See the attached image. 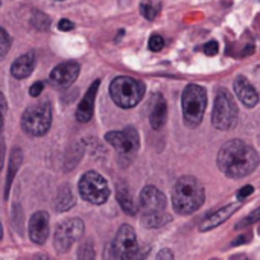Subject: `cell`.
<instances>
[{"label":"cell","mask_w":260,"mask_h":260,"mask_svg":"<svg viewBox=\"0 0 260 260\" xmlns=\"http://www.w3.org/2000/svg\"><path fill=\"white\" fill-rule=\"evenodd\" d=\"M218 168L230 178H244L259 165V154L242 140L227 142L218 154Z\"/></svg>","instance_id":"6da1fadb"},{"label":"cell","mask_w":260,"mask_h":260,"mask_svg":"<svg viewBox=\"0 0 260 260\" xmlns=\"http://www.w3.org/2000/svg\"><path fill=\"white\" fill-rule=\"evenodd\" d=\"M204 187L195 177H181L172 192V207L178 215L195 213L204 204Z\"/></svg>","instance_id":"7a4b0ae2"},{"label":"cell","mask_w":260,"mask_h":260,"mask_svg":"<svg viewBox=\"0 0 260 260\" xmlns=\"http://www.w3.org/2000/svg\"><path fill=\"white\" fill-rule=\"evenodd\" d=\"M145 84L129 76H117L110 84V96L120 108L136 107L145 96Z\"/></svg>","instance_id":"3957f363"},{"label":"cell","mask_w":260,"mask_h":260,"mask_svg":"<svg viewBox=\"0 0 260 260\" xmlns=\"http://www.w3.org/2000/svg\"><path fill=\"white\" fill-rule=\"evenodd\" d=\"M183 117L187 126L195 128L203 122L207 108V91L198 84H189L181 98Z\"/></svg>","instance_id":"277c9868"},{"label":"cell","mask_w":260,"mask_h":260,"mask_svg":"<svg viewBox=\"0 0 260 260\" xmlns=\"http://www.w3.org/2000/svg\"><path fill=\"white\" fill-rule=\"evenodd\" d=\"M238 119V107L235 99L232 98L230 91L225 88H219L216 91V99H215V107H213V114H212V122L216 129L227 131L235 126Z\"/></svg>","instance_id":"5b68a950"},{"label":"cell","mask_w":260,"mask_h":260,"mask_svg":"<svg viewBox=\"0 0 260 260\" xmlns=\"http://www.w3.org/2000/svg\"><path fill=\"white\" fill-rule=\"evenodd\" d=\"M52 123V110L49 104H38L29 107L21 116V128L32 137L44 136Z\"/></svg>","instance_id":"8992f818"},{"label":"cell","mask_w":260,"mask_h":260,"mask_svg":"<svg viewBox=\"0 0 260 260\" xmlns=\"http://www.w3.org/2000/svg\"><path fill=\"white\" fill-rule=\"evenodd\" d=\"M78 189L82 200L94 206L104 204L110 197V187L107 180L94 171H88L81 177Z\"/></svg>","instance_id":"52a82bcc"},{"label":"cell","mask_w":260,"mask_h":260,"mask_svg":"<svg viewBox=\"0 0 260 260\" xmlns=\"http://www.w3.org/2000/svg\"><path fill=\"white\" fill-rule=\"evenodd\" d=\"M84 235V222L79 218H72L67 219L66 222L59 224L55 238H53V245L55 250L59 253H66L70 250V247Z\"/></svg>","instance_id":"ba28073f"},{"label":"cell","mask_w":260,"mask_h":260,"mask_svg":"<svg viewBox=\"0 0 260 260\" xmlns=\"http://www.w3.org/2000/svg\"><path fill=\"white\" fill-rule=\"evenodd\" d=\"M139 253L136 232L129 225H122L113 242V254L116 260H133Z\"/></svg>","instance_id":"9c48e42d"},{"label":"cell","mask_w":260,"mask_h":260,"mask_svg":"<svg viewBox=\"0 0 260 260\" xmlns=\"http://www.w3.org/2000/svg\"><path fill=\"white\" fill-rule=\"evenodd\" d=\"M105 140L122 154L136 152L140 146L139 134L133 126H128L123 131H110L105 134Z\"/></svg>","instance_id":"30bf717a"},{"label":"cell","mask_w":260,"mask_h":260,"mask_svg":"<svg viewBox=\"0 0 260 260\" xmlns=\"http://www.w3.org/2000/svg\"><path fill=\"white\" fill-rule=\"evenodd\" d=\"M140 210L143 215H155V213H165L168 200L161 190H158L154 186L143 187L140 193Z\"/></svg>","instance_id":"8fae6325"},{"label":"cell","mask_w":260,"mask_h":260,"mask_svg":"<svg viewBox=\"0 0 260 260\" xmlns=\"http://www.w3.org/2000/svg\"><path fill=\"white\" fill-rule=\"evenodd\" d=\"M79 75V64L76 61H66L58 64L50 73V82L55 87H69L72 85Z\"/></svg>","instance_id":"7c38bea8"},{"label":"cell","mask_w":260,"mask_h":260,"mask_svg":"<svg viewBox=\"0 0 260 260\" xmlns=\"http://www.w3.org/2000/svg\"><path fill=\"white\" fill-rule=\"evenodd\" d=\"M49 215L46 212H37L29 219V238L34 244L43 245L49 238Z\"/></svg>","instance_id":"4fadbf2b"},{"label":"cell","mask_w":260,"mask_h":260,"mask_svg":"<svg viewBox=\"0 0 260 260\" xmlns=\"http://www.w3.org/2000/svg\"><path fill=\"white\" fill-rule=\"evenodd\" d=\"M99 90V81H94L90 88L87 90L85 96L82 98V101L79 102L78 108H76V119L78 122H88L93 117V110H94V99Z\"/></svg>","instance_id":"5bb4252c"},{"label":"cell","mask_w":260,"mask_h":260,"mask_svg":"<svg viewBox=\"0 0 260 260\" xmlns=\"http://www.w3.org/2000/svg\"><path fill=\"white\" fill-rule=\"evenodd\" d=\"M235 91H236L238 98L242 101V104L248 108L256 107V104L259 102L257 90L253 87V84L245 76H238L235 79Z\"/></svg>","instance_id":"9a60e30c"},{"label":"cell","mask_w":260,"mask_h":260,"mask_svg":"<svg viewBox=\"0 0 260 260\" xmlns=\"http://www.w3.org/2000/svg\"><path fill=\"white\" fill-rule=\"evenodd\" d=\"M168 116V107L166 101L161 94H154L149 102V123L154 129H160Z\"/></svg>","instance_id":"2e32d148"},{"label":"cell","mask_w":260,"mask_h":260,"mask_svg":"<svg viewBox=\"0 0 260 260\" xmlns=\"http://www.w3.org/2000/svg\"><path fill=\"white\" fill-rule=\"evenodd\" d=\"M239 207H241V204H229V206H225V207H222V209L213 212L210 216H207V218L201 222L200 230H201V232H209V230L216 229L218 225H221L222 222H225V221H227Z\"/></svg>","instance_id":"e0dca14e"},{"label":"cell","mask_w":260,"mask_h":260,"mask_svg":"<svg viewBox=\"0 0 260 260\" xmlns=\"http://www.w3.org/2000/svg\"><path fill=\"white\" fill-rule=\"evenodd\" d=\"M34 67H35V53L27 52L14 61V64L11 66V73L17 79H24L32 73Z\"/></svg>","instance_id":"ac0fdd59"},{"label":"cell","mask_w":260,"mask_h":260,"mask_svg":"<svg viewBox=\"0 0 260 260\" xmlns=\"http://www.w3.org/2000/svg\"><path fill=\"white\" fill-rule=\"evenodd\" d=\"M75 204H76L75 195L72 193L70 187H69V186L59 187L58 195H56V201H55V209H56L58 212H67V210H70Z\"/></svg>","instance_id":"d6986e66"},{"label":"cell","mask_w":260,"mask_h":260,"mask_svg":"<svg viewBox=\"0 0 260 260\" xmlns=\"http://www.w3.org/2000/svg\"><path fill=\"white\" fill-rule=\"evenodd\" d=\"M117 201H119V206L122 207V210L126 215H136L137 213V204H136L133 195L129 193V190L125 186L117 187Z\"/></svg>","instance_id":"ffe728a7"},{"label":"cell","mask_w":260,"mask_h":260,"mask_svg":"<svg viewBox=\"0 0 260 260\" xmlns=\"http://www.w3.org/2000/svg\"><path fill=\"white\" fill-rule=\"evenodd\" d=\"M172 221V216L169 213H155V215H143L142 216V224L148 229H158L166 225L168 222Z\"/></svg>","instance_id":"44dd1931"},{"label":"cell","mask_w":260,"mask_h":260,"mask_svg":"<svg viewBox=\"0 0 260 260\" xmlns=\"http://www.w3.org/2000/svg\"><path fill=\"white\" fill-rule=\"evenodd\" d=\"M20 163H21V152H20V149H15V151L12 152L11 161H9V171H8L6 187H5V200H8V193H9L11 184H12V181H14L15 172H17V169L20 168Z\"/></svg>","instance_id":"7402d4cb"},{"label":"cell","mask_w":260,"mask_h":260,"mask_svg":"<svg viewBox=\"0 0 260 260\" xmlns=\"http://www.w3.org/2000/svg\"><path fill=\"white\" fill-rule=\"evenodd\" d=\"M140 12L145 18L148 20H154L158 14V8L151 2V0H142L140 3Z\"/></svg>","instance_id":"603a6c76"},{"label":"cell","mask_w":260,"mask_h":260,"mask_svg":"<svg viewBox=\"0 0 260 260\" xmlns=\"http://www.w3.org/2000/svg\"><path fill=\"white\" fill-rule=\"evenodd\" d=\"M78 260H94V247L91 241L82 244L78 250Z\"/></svg>","instance_id":"cb8c5ba5"},{"label":"cell","mask_w":260,"mask_h":260,"mask_svg":"<svg viewBox=\"0 0 260 260\" xmlns=\"http://www.w3.org/2000/svg\"><path fill=\"white\" fill-rule=\"evenodd\" d=\"M49 23H50L49 17H47L46 14L40 12V11H37V12L34 14V17H32V24H34V27H37V29H40V30H46V29L49 27Z\"/></svg>","instance_id":"d4e9b609"},{"label":"cell","mask_w":260,"mask_h":260,"mask_svg":"<svg viewBox=\"0 0 260 260\" xmlns=\"http://www.w3.org/2000/svg\"><path fill=\"white\" fill-rule=\"evenodd\" d=\"M260 221V207L259 209H256L254 212H251L245 219H242L238 225H236V229H242V227H248V225H251V224H256V222H259Z\"/></svg>","instance_id":"484cf974"},{"label":"cell","mask_w":260,"mask_h":260,"mask_svg":"<svg viewBox=\"0 0 260 260\" xmlns=\"http://www.w3.org/2000/svg\"><path fill=\"white\" fill-rule=\"evenodd\" d=\"M163 47H165V40H163V37L154 34V35L149 38V49L154 50V52H158V50H161Z\"/></svg>","instance_id":"4316f807"},{"label":"cell","mask_w":260,"mask_h":260,"mask_svg":"<svg viewBox=\"0 0 260 260\" xmlns=\"http://www.w3.org/2000/svg\"><path fill=\"white\" fill-rule=\"evenodd\" d=\"M0 41H2V52H0V56L3 58V56L6 55L8 49H9V44H11L9 35H8V32H6L3 27L0 29Z\"/></svg>","instance_id":"83f0119b"},{"label":"cell","mask_w":260,"mask_h":260,"mask_svg":"<svg viewBox=\"0 0 260 260\" xmlns=\"http://www.w3.org/2000/svg\"><path fill=\"white\" fill-rule=\"evenodd\" d=\"M253 192H254V187L248 184V186H244V187L238 192V195H236V197H238V200H241V201H242V200L248 198Z\"/></svg>","instance_id":"f1b7e54d"},{"label":"cell","mask_w":260,"mask_h":260,"mask_svg":"<svg viewBox=\"0 0 260 260\" xmlns=\"http://www.w3.org/2000/svg\"><path fill=\"white\" fill-rule=\"evenodd\" d=\"M43 88H44V84H43V82H35V84H32V87L29 88V94H30L32 98H38V96L41 94Z\"/></svg>","instance_id":"f546056e"},{"label":"cell","mask_w":260,"mask_h":260,"mask_svg":"<svg viewBox=\"0 0 260 260\" xmlns=\"http://www.w3.org/2000/svg\"><path fill=\"white\" fill-rule=\"evenodd\" d=\"M218 50H219V46H218L216 41H210V43H207V44L204 46V52H206L207 55H216Z\"/></svg>","instance_id":"4dcf8cb0"},{"label":"cell","mask_w":260,"mask_h":260,"mask_svg":"<svg viewBox=\"0 0 260 260\" xmlns=\"http://www.w3.org/2000/svg\"><path fill=\"white\" fill-rule=\"evenodd\" d=\"M155 260H174V254H172V251H171V250L163 248V250L158 253V256H157V259Z\"/></svg>","instance_id":"1f68e13d"},{"label":"cell","mask_w":260,"mask_h":260,"mask_svg":"<svg viewBox=\"0 0 260 260\" xmlns=\"http://www.w3.org/2000/svg\"><path fill=\"white\" fill-rule=\"evenodd\" d=\"M58 27H59V30H72L73 29V23L70 20L64 18V20H61L58 23Z\"/></svg>","instance_id":"d6a6232c"},{"label":"cell","mask_w":260,"mask_h":260,"mask_svg":"<svg viewBox=\"0 0 260 260\" xmlns=\"http://www.w3.org/2000/svg\"><path fill=\"white\" fill-rule=\"evenodd\" d=\"M148 254H149V248H143V251H139L133 260H145L148 257Z\"/></svg>","instance_id":"836d02e7"},{"label":"cell","mask_w":260,"mask_h":260,"mask_svg":"<svg viewBox=\"0 0 260 260\" xmlns=\"http://www.w3.org/2000/svg\"><path fill=\"white\" fill-rule=\"evenodd\" d=\"M244 238H245V236H239V239H236V241L233 242V245L236 247V245H241V244H245V242H247L248 239H244Z\"/></svg>","instance_id":"e575fe53"}]
</instances>
